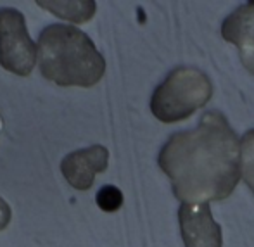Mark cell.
<instances>
[{"instance_id":"8fae6325","label":"cell","mask_w":254,"mask_h":247,"mask_svg":"<svg viewBox=\"0 0 254 247\" xmlns=\"http://www.w3.org/2000/svg\"><path fill=\"white\" fill-rule=\"evenodd\" d=\"M2 128H3V120H2V116H0V133H2Z\"/></svg>"},{"instance_id":"9c48e42d","label":"cell","mask_w":254,"mask_h":247,"mask_svg":"<svg viewBox=\"0 0 254 247\" xmlns=\"http://www.w3.org/2000/svg\"><path fill=\"white\" fill-rule=\"evenodd\" d=\"M97 206L106 213H114L123 206V194L114 185H104L101 190L97 192Z\"/></svg>"},{"instance_id":"6da1fadb","label":"cell","mask_w":254,"mask_h":247,"mask_svg":"<svg viewBox=\"0 0 254 247\" xmlns=\"http://www.w3.org/2000/svg\"><path fill=\"white\" fill-rule=\"evenodd\" d=\"M157 164L182 204L223 200L242 177L239 137L220 111H207L195 128L168 138Z\"/></svg>"},{"instance_id":"277c9868","label":"cell","mask_w":254,"mask_h":247,"mask_svg":"<svg viewBox=\"0 0 254 247\" xmlns=\"http://www.w3.org/2000/svg\"><path fill=\"white\" fill-rule=\"evenodd\" d=\"M38 49L31 40L26 19L17 9H0V64L17 76H28L37 64Z\"/></svg>"},{"instance_id":"ba28073f","label":"cell","mask_w":254,"mask_h":247,"mask_svg":"<svg viewBox=\"0 0 254 247\" xmlns=\"http://www.w3.org/2000/svg\"><path fill=\"white\" fill-rule=\"evenodd\" d=\"M242 156V177L254 194V130H249L241 142Z\"/></svg>"},{"instance_id":"7a4b0ae2","label":"cell","mask_w":254,"mask_h":247,"mask_svg":"<svg viewBox=\"0 0 254 247\" xmlns=\"http://www.w3.org/2000/svg\"><path fill=\"white\" fill-rule=\"evenodd\" d=\"M38 64L42 74L61 87H94L106 73V61L90 37L69 24L42 31Z\"/></svg>"},{"instance_id":"52a82bcc","label":"cell","mask_w":254,"mask_h":247,"mask_svg":"<svg viewBox=\"0 0 254 247\" xmlns=\"http://www.w3.org/2000/svg\"><path fill=\"white\" fill-rule=\"evenodd\" d=\"M221 37L239 49L242 64L254 76V0L242 3L225 17Z\"/></svg>"},{"instance_id":"30bf717a","label":"cell","mask_w":254,"mask_h":247,"mask_svg":"<svg viewBox=\"0 0 254 247\" xmlns=\"http://www.w3.org/2000/svg\"><path fill=\"white\" fill-rule=\"evenodd\" d=\"M10 218H12V211H10L9 204L0 197V230H3L9 225Z\"/></svg>"},{"instance_id":"8992f818","label":"cell","mask_w":254,"mask_h":247,"mask_svg":"<svg viewBox=\"0 0 254 247\" xmlns=\"http://www.w3.org/2000/svg\"><path fill=\"white\" fill-rule=\"evenodd\" d=\"M109 152L102 145L76 150L67 154L61 163V170L66 182L76 190H88L94 185L95 175L107 170Z\"/></svg>"},{"instance_id":"3957f363","label":"cell","mask_w":254,"mask_h":247,"mask_svg":"<svg viewBox=\"0 0 254 247\" xmlns=\"http://www.w3.org/2000/svg\"><path fill=\"white\" fill-rule=\"evenodd\" d=\"M213 97L209 78L197 67H175L151 97L152 114L163 123L187 120Z\"/></svg>"},{"instance_id":"5b68a950","label":"cell","mask_w":254,"mask_h":247,"mask_svg":"<svg viewBox=\"0 0 254 247\" xmlns=\"http://www.w3.org/2000/svg\"><path fill=\"white\" fill-rule=\"evenodd\" d=\"M178 221L185 247H223L221 227L214 221L209 204H182Z\"/></svg>"}]
</instances>
